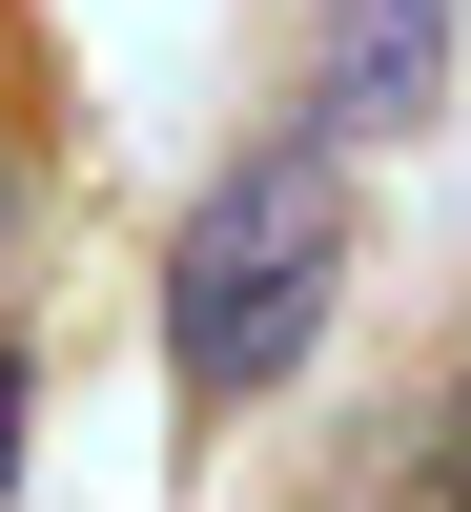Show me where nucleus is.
Masks as SVG:
<instances>
[{
    "label": "nucleus",
    "mask_w": 471,
    "mask_h": 512,
    "mask_svg": "<svg viewBox=\"0 0 471 512\" xmlns=\"http://www.w3.org/2000/svg\"><path fill=\"white\" fill-rule=\"evenodd\" d=\"M0 472H21V390H0Z\"/></svg>",
    "instance_id": "obj_5"
},
{
    "label": "nucleus",
    "mask_w": 471,
    "mask_h": 512,
    "mask_svg": "<svg viewBox=\"0 0 471 512\" xmlns=\"http://www.w3.org/2000/svg\"><path fill=\"white\" fill-rule=\"evenodd\" d=\"M0 267H21V185H0Z\"/></svg>",
    "instance_id": "obj_6"
},
{
    "label": "nucleus",
    "mask_w": 471,
    "mask_h": 512,
    "mask_svg": "<svg viewBox=\"0 0 471 512\" xmlns=\"http://www.w3.org/2000/svg\"><path fill=\"white\" fill-rule=\"evenodd\" d=\"M451 41L471 0H328V144H410L451 103Z\"/></svg>",
    "instance_id": "obj_2"
},
{
    "label": "nucleus",
    "mask_w": 471,
    "mask_h": 512,
    "mask_svg": "<svg viewBox=\"0 0 471 512\" xmlns=\"http://www.w3.org/2000/svg\"><path fill=\"white\" fill-rule=\"evenodd\" d=\"M431 492L471 512V369H451V410H431Z\"/></svg>",
    "instance_id": "obj_3"
},
{
    "label": "nucleus",
    "mask_w": 471,
    "mask_h": 512,
    "mask_svg": "<svg viewBox=\"0 0 471 512\" xmlns=\"http://www.w3.org/2000/svg\"><path fill=\"white\" fill-rule=\"evenodd\" d=\"M369 512H451V492H431V472H410V492H369Z\"/></svg>",
    "instance_id": "obj_4"
},
{
    "label": "nucleus",
    "mask_w": 471,
    "mask_h": 512,
    "mask_svg": "<svg viewBox=\"0 0 471 512\" xmlns=\"http://www.w3.org/2000/svg\"><path fill=\"white\" fill-rule=\"evenodd\" d=\"M328 308H349V164L328 144H246L185 205V246H164V369H185V410H267L328 349Z\"/></svg>",
    "instance_id": "obj_1"
}]
</instances>
